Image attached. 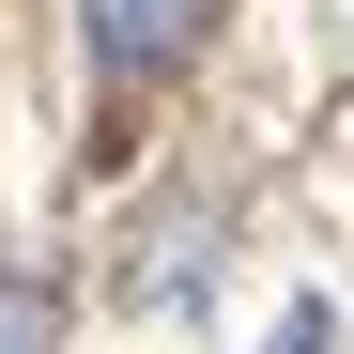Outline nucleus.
Returning <instances> with one entry per match:
<instances>
[{
    "label": "nucleus",
    "instance_id": "1",
    "mask_svg": "<svg viewBox=\"0 0 354 354\" xmlns=\"http://www.w3.org/2000/svg\"><path fill=\"white\" fill-rule=\"evenodd\" d=\"M77 31H93L108 77H169V62L216 31V0H77Z\"/></svg>",
    "mask_w": 354,
    "mask_h": 354
},
{
    "label": "nucleus",
    "instance_id": "2",
    "mask_svg": "<svg viewBox=\"0 0 354 354\" xmlns=\"http://www.w3.org/2000/svg\"><path fill=\"white\" fill-rule=\"evenodd\" d=\"M0 354H62V292L46 277H0Z\"/></svg>",
    "mask_w": 354,
    "mask_h": 354
},
{
    "label": "nucleus",
    "instance_id": "3",
    "mask_svg": "<svg viewBox=\"0 0 354 354\" xmlns=\"http://www.w3.org/2000/svg\"><path fill=\"white\" fill-rule=\"evenodd\" d=\"M262 354H339V308H277V339Z\"/></svg>",
    "mask_w": 354,
    "mask_h": 354
}]
</instances>
